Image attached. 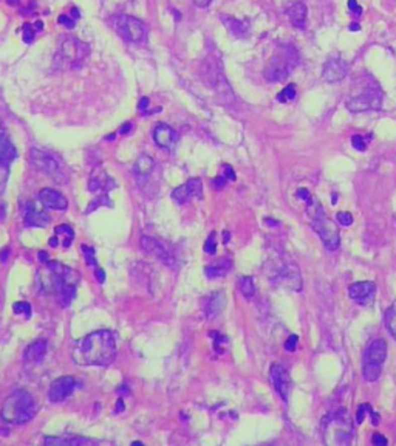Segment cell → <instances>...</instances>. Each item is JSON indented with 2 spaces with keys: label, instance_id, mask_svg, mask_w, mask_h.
Returning a JSON list of instances; mask_svg holds the SVG:
<instances>
[{
  "label": "cell",
  "instance_id": "6125c7cd",
  "mask_svg": "<svg viewBox=\"0 0 396 446\" xmlns=\"http://www.w3.org/2000/svg\"><path fill=\"white\" fill-rule=\"evenodd\" d=\"M331 203H333V205H336V203H338V196H335V194H333V199H331Z\"/></svg>",
  "mask_w": 396,
  "mask_h": 446
},
{
  "label": "cell",
  "instance_id": "5bb4252c",
  "mask_svg": "<svg viewBox=\"0 0 396 446\" xmlns=\"http://www.w3.org/2000/svg\"><path fill=\"white\" fill-rule=\"evenodd\" d=\"M269 379L271 383H273L274 389L277 391V394L280 395V398L283 401H288V397L291 392V378L286 369L282 367L280 364H273L269 369Z\"/></svg>",
  "mask_w": 396,
  "mask_h": 446
},
{
  "label": "cell",
  "instance_id": "4316f807",
  "mask_svg": "<svg viewBox=\"0 0 396 446\" xmlns=\"http://www.w3.org/2000/svg\"><path fill=\"white\" fill-rule=\"evenodd\" d=\"M155 167V161L149 155H141L135 163V175L138 178L149 177Z\"/></svg>",
  "mask_w": 396,
  "mask_h": 446
},
{
  "label": "cell",
  "instance_id": "e0dca14e",
  "mask_svg": "<svg viewBox=\"0 0 396 446\" xmlns=\"http://www.w3.org/2000/svg\"><path fill=\"white\" fill-rule=\"evenodd\" d=\"M348 294H350V297L354 302H358L361 305H367V304L373 302V299H374V294H376V285H374V282H370V281L354 282V284L350 285Z\"/></svg>",
  "mask_w": 396,
  "mask_h": 446
},
{
  "label": "cell",
  "instance_id": "8992f818",
  "mask_svg": "<svg viewBox=\"0 0 396 446\" xmlns=\"http://www.w3.org/2000/svg\"><path fill=\"white\" fill-rule=\"evenodd\" d=\"M387 358V343L384 339H374L371 341L362 358V375L368 383L378 381L382 373V364Z\"/></svg>",
  "mask_w": 396,
  "mask_h": 446
},
{
  "label": "cell",
  "instance_id": "2e32d148",
  "mask_svg": "<svg viewBox=\"0 0 396 446\" xmlns=\"http://www.w3.org/2000/svg\"><path fill=\"white\" fill-rule=\"evenodd\" d=\"M201 190H203V183L200 178H192L189 181H186L184 184L178 186L174 189L172 199L178 205H184L187 202H191L195 197H201Z\"/></svg>",
  "mask_w": 396,
  "mask_h": 446
},
{
  "label": "cell",
  "instance_id": "7a4b0ae2",
  "mask_svg": "<svg viewBox=\"0 0 396 446\" xmlns=\"http://www.w3.org/2000/svg\"><path fill=\"white\" fill-rule=\"evenodd\" d=\"M45 267L47 268L44 274L42 287L56 296V299L59 301L62 307H68L76 297L79 274L74 270L62 265L56 261H48Z\"/></svg>",
  "mask_w": 396,
  "mask_h": 446
},
{
  "label": "cell",
  "instance_id": "603a6c76",
  "mask_svg": "<svg viewBox=\"0 0 396 446\" xmlns=\"http://www.w3.org/2000/svg\"><path fill=\"white\" fill-rule=\"evenodd\" d=\"M24 220H25V225H27V226H39V228H44V226L48 225L50 217L45 214L44 211H40V209L34 208V205L30 203L28 208L25 209V217H24Z\"/></svg>",
  "mask_w": 396,
  "mask_h": 446
},
{
  "label": "cell",
  "instance_id": "db71d44e",
  "mask_svg": "<svg viewBox=\"0 0 396 446\" xmlns=\"http://www.w3.org/2000/svg\"><path fill=\"white\" fill-rule=\"evenodd\" d=\"M7 214V206L5 205H0V219H4Z\"/></svg>",
  "mask_w": 396,
  "mask_h": 446
},
{
  "label": "cell",
  "instance_id": "9a60e30c",
  "mask_svg": "<svg viewBox=\"0 0 396 446\" xmlns=\"http://www.w3.org/2000/svg\"><path fill=\"white\" fill-rule=\"evenodd\" d=\"M87 53L89 47L76 37H67L60 44V56L64 57L65 62H79L84 59V56H87Z\"/></svg>",
  "mask_w": 396,
  "mask_h": 446
},
{
  "label": "cell",
  "instance_id": "5b68a950",
  "mask_svg": "<svg viewBox=\"0 0 396 446\" xmlns=\"http://www.w3.org/2000/svg\"><path fill=\"white\" fill-rule=\"evenodd\" d=\"M296 66H297L296 48L291 45H285V47H280L273 56H271V59L268 60L266 67H265L263 75L268 81L277 82V81L288 78Z\"/></svg>",
  "mask_w": 396,
  "mask_h": 446
},
{
  "label": "cell",
  "instance_id": "11a10c76",
  "mask_svg": "<svg viewBox=\"0 0 396 446\" xmlns=\"http://www.w3.org/2000/svg\"><path fill=\"white\" fill-rule=\"evenodd\" d=\"M350 30H351V31H359V30H361V25L356 24V22H353V24L350 25Z\"/></svg>",
  "mask_w": 396,
  "mask_h": 446
},
{
  "label": "cell",
  "instance_id": "816d5d0a",
  "mask_svg": "<svg viewBox=\"0 0 396 446\" xmlns=\"http://www.w3.org/2000/svg\"><path fill=\"white\" fill-rule=\"evenodd\" d=\"M192 2L197 5V7H200V8H204V7H207L209 5L212 0H192Z\"/></svg>",
  "mask_w": 396,
  "mask_h": 446
},
{
  "label": "cell",
  "instance_id": "b9f144b4",
  "mask_svg": "<svg viewBox=\"0 0 396 446\" xmlns=\"http://www.w3.org/2000/svg\"><path fill=\"white\" fill-rule=\"evenodd\" d=\"M22 34H24V40L27 42V44H30V42H33V39H34V28L27 24L22 28Z\"/></svg>",
  "mask_w": 396,
  "mask_h": 446
},
{
  "label": "cell",
  "instance_id": "f5cc1de1",
  "mask_svg": "<svg viewBox=\"0 0 396 446\" xmlns=\"http://www.w3.org/2000/svg\"><path fill=\"white\" fill-rule=\"evenodd\" d=\"M39 259H40V262L47 264V262H48V254H47V252H42V251H40V252H39Z\"/></svg>",
  "mask_w": 396,
  "mask_h": 446
},
{
  "label": "cell",
  "instance_id": "d6a6232c",
  "mask_svg": "<svg viewBox=\"0 0 396 446\" xmlns=\"http://www.w3.org/2000/svg\"><path fill=\"white\" fill-rule=\"evenodd\" d=\"M296 93H297V90H296L294 84H288V86L277 95V101L279 102H289L296 98Z\"/></svg>",
  "mask_w": 396,
  "mask_h": 446
},
{
  "label": "cell",
  "instance_id": "52a82bcc",
  "mask_svg": "<svg viewBox=\"0 0 396 446\" xmlns=\"http://www.w3.org/2000/svg\"><path fill=\"white\" fill-rule=\"evenodd\" d=\"M324 431L325 435H333L335 443H350L353 435V428L350 424L348 417H345V412L341 409L338 412L330 414L327 418H324Z\"/></svg>",
  "mask_w": 396,
  "mask_h": 446
},
{
  "label": "cell",
  "instance_id": "be15d7a7",
  "mask_svg": "<svg viewBox=\"0 0 396 446\" xmlns=\"http://www.w3.org/2000/svg\"><path fill=\"white\" fill-rule=\"evenodd\" d=\"M8 4H14V0H8Z\"/></svg>",
  "mask_w": 396,
  "mask_h": 446
},
{
  "label": "cell",
  "instance_id": "8fae6325",
  "mask_svg": "<svg viewBox=\"0 0 396 446\" xmlns=\"http://www.w3.org/2000/svg\"><path fill=\"white\" fill-rule=\"evenodd\" d=\"M348 70H350L348 62L336 54V56H331L325 62L324 70H322V78L327 82H339L348 75Z\"/></svg>",
  "mask_w": 396,
  "mask_h": 446
},
{
  "label": "cell",
  "instance_id": "680465c9",
  "mask_svg": "<svg viewBox=\"0 0 396 446\" xmlns=\"http://www.w3.org/2000/svg\"><path fill=\"white\" fill-rule=\"evenodd\" d=\"M122 408H124V405H122V400L119 398L118 405H116V412H121V411H122Z\"/></svg>",
  "mask_w": 396,
  "mask_h": 446
},
{
  "label": "cell",
  "instance_id": "d590c367",
  "mask_svg": "<svg viewBox=\"0 0 396 446\" xmlns=\"http://www.w3.org/2000/svg\"><path fill=\"white\" fill-rule=\"evenodd\" d=\"M13 308H14V313L16 314H22L24 313L27 320L31 316V305L28 302H16L13 305Z\"/></svg>",
  "mask_w": 396,
  "mask_h": 446
},
{
  "label": "cell",
  "instance_id": "91938a15",
  "mask_svg": "<svg viewBox=\"0 0 396 446\" xmlns=\"http://www.w3.org/2000/svg\"><path fill=\"white\" fill-rule=\"evenodd\" d=\"M71 16H73V19H77V17H79V11H77V8H73V10H71Z\"/></svg>",
  "mask_w": 396,
  "mask_h": 446
},
{
  "label": "cell",
  "instance_id": "6f0895ef",
  "mask_svg": "<svg viewBox=\"0 0 396 446\" xmlns=\"http://www.w3.org/2000/svg\"><path fill=\"white\" fill-rule=\"evenodd\" d=\"M5 137H7V134H5V129H4L2 122H0V140H4Z\"/></svg>",
  "mask_w": 396,
  "mask_h": 446
},
{
  "label": "cell",
  "instance_id": "ba28073f",
  "mask_svg": "<svg viewBox=\"0 0 396 446\" xmlns=\"http://www.w3.org/2000/svg\"><path fill=\"white\" fill-rule=\"evenodd\" d=\"M30 161L36 169L45 172L47 175H50L53 178L65 175L64 174V164H62V161L56 155H53L51 152L40 151V149L34 147L30 151Z\"/></svg>",
  "mask_w": 396,
  "mask_h": 446
},
{
  "label": "cell",
  "instance_id": "9c48e42d",
  "mask_svg": "<svg viewBox=\"0 0 396 446\" xmlns=\"http://www.w3.org/2000/svg\"><path fill=\"white\" fill-rule=\"evenodd\" d=\"M382 104V93L378 87H370L364 93L353 96L347 101V109L351 113H362L368 110H379Z\"/></svg>",
  "mask_w": 396,
  "mask_h": 446
},
{
  "label": "cell",
  "instance_id": "30bf717a",
  "mask_svg": "<svg viewBox=\"0 0 396 446\" xmlns=\"http://www.w3.org/2000/svg\"><path fill=\"white\" fill-rule=\"evenodd\" d=\"M116 31L130 42H141L145 37V25L132 16H119L116 19Z\"/></svg>",
  "mask_w": 396,
  "mask_h": 446
},
{
  "label": "cell",
  "instance_id": "e575fe53",
  "mask_svg": "<svg viewBox=\"0 0 396 446\" xmlns=\"http://www.w3.org/2000/svg\"><path fill=\"white\" fill-rule=\"evenodd\" d=\"M8 166L10 164H2V163H0V194H2L4 190H5L7 183H8V175H10Z\"/></svg>",
  "mask_w": 396,
  "mask_h": 446
},
{
  "label": "cell",
  "instance_id": "d4e9b609",
  "mask_svg": "<svg viewBox=\"0 0 396 446\" xmlns=\"http://www.w3.org/2000/svg\"><path fill=\"white\" fill-rule=\"evenodd\" d=\"M224 304H226L224 293L223 291L214 293L209 297V299H207V304H206V316L207 317H215L217 314L221 313V310L224 308Z\"/></svg>",
  "mask_w": 396,
  "mask_h": 446
},
{
  "label": "cell",
  "instance_id": "7bdbcfd3",
  "mask_svg": "<svg viewBox=\"0 0 396 446\" xmlns=\"http://www.w3.org/2000/svg\"><path fill=\"white\" fill-rule=\"evenodd\" d=\"M358 409H359V411H358V414H356V421L361 424V423L364 421V417H365V414L371 411V406H370V405H361Z\"/></svg>",
  "mask_w": 396,
  "mask_h": 446
},
{
  "label": "cell",
  "instance_id": "6da1fadb",
  "mask_svg": "<svg viewBox=\"0 0 396 446\" xmlns=\"http://www.w3.org/2000/svg\"><path fill=\"white\" fill-rule=\"evenodd\" d=\"M116 341L112 332L98 330L77 339L73 347V361L77 366L106 367L116 356Z\"/></svg>",
  "mask_w": 396,
  "mask_h": 446
},
{
  "label": "cell",
  "instance_id": "74e56055",
  "mask_svg": "<svg viewBox=\"0 0 396 446\" xmlns=\"http://www.w3.org/2000/svg\"><path fill=\"white\" fill-rule=\"evenodd\" d=\"M81 249H82V252H84V256H86L87 265L89 267H95L96 265V259H95V251H93V248H90L87 245H82Z\"/></svg>",
  "mask_w": 396,
  "mask_h": 446
},
{
  "label": "cell",
  "instance_id": "7dc6e473",
  "mask_svg": "<svg viewBox=\"0 0 396 446\" xmlns=\"http://www.w3.org/2000/svg\"><path fill=\"white\" fill-rule=\"evenodd\" d=\"M223 169H224V177H226L227 180H235V174H234V171H232V167H231V166L224 164Z\"/></svg>",
  "mask_w": 396,
  "mask_h": 446
},
{
  "label": "cell",
  "instance_id": "836d02e7",
  "mask_svg": "<svg viewBox=\"0 0 396 446\" xmlns=\"http://www.w3.org/2000/svg\"><path fill=\"white\" fill-rule=\"evenodd\" d=\"M112 206V202L109 200V197L107 196H98L96 199H93V202L89 205V208H87V212H92V211H95V209H98L99 206Z\"/></svg>",
  "mask_w": 396,
  "mask_h": 446
},
{
  "label": "cell",
  "instance_id": "f35d334b",
  "mask_svg": "<svg viewBox=\"0 0 396 446\" xmlns=\"http://www.w3.org/2000/svg\"><path fill=\"white\" fill-rule=\"evenodd\" d=\"M336 220H338V223H341L342 226H351V225H353V216L350 214L348 211H341V212H338Z\"/></svg>",
  "mask_w": 396,
  "mask_h": 446
},
{
  "label": "cell",
  "instance_id": "1f68e13d",
  "mask_svg": "<svg viewBox=\"0 0 396 446\" xmlns=\"http://www.w3.org/2000/svg\"><path fill=\"white\" fill-rule=\"evenodd\" d=\"M385 326L390 335L396 339V304H391L385 311Z\"/></svg>",
  "mask_w": 396,
  "mask_h": 446
},
{
  "label": "cell",
  "instance_id": "7402d4cb",
  "mask_svg": "<svg viewBox=\"0 0 396 446\" xmlns=\"http://www.w3.org/2000/svg\"><path fill=\"white\" fill-rule=\"evenodd\" d=\"M306 13H308V10H306L305 4H302V2H296L286 10V16L289 19L291 25H293L294 28H300V30L305 27Z\"/></svg>",
  "mask_w": 396,
  "mask_h": 446
},
{
  "label": "cell",
  "instance_id": "f6af8a7d",
  "mask_svg": "<svg viewBox=\"0 0 396 446\" xmlns=\"http://www.w3.org/2000/svg\"><path fill=\"white\" fill-rule=\"evenodd\" d=\"M59 24H64V27H67V28H73L74 27V19L67 17V16H60L59 17Z\"/></svg>",
  "mask_w": 396,
  "mask_h": 446
},
{
  "label": "cell",
  "instance_id": "484cf974",
  "mask_svg": "<svg viewBox=\"0 0 396 446\" xmlns=\"http://www.w3.org/2000/svg\"><path fill=\"white\" fill-rule=\"evenodd\" d=\"M44 441L47 444H68V446H82V444H93L95 440L77 437V435H68V437H45Z\"/></svg>",
  "mask_w": 396,
  "mask_h": 446
},
{
  "label": "cell",
  "instance_id": "d6986e66",
  "mask_svg": "<svg viewBox=\"0 0 396 446\" xmlns=\"http://www.w3.org/2000/svg\"><path fill=\"white\" fill-rule=\"evenodd\" d=\"M37 199L40 200V203L45 205L47 208H51V209H56V211H64V209L68 208L67 199L60 193H57V190L50 189V187L40 189L39 194H37Z\"/></svg>",
  "mask_w": 396,
  "mask_h": 446
},
{
  "label": "cell",
  "instance_id": "bcb514c9",
  "mask_svg": "<svg viewBox=\"0 0 396 446\" xmlns=\"http://www.w3.org/2000/svg\"><path fill=\"white\" fill-rule=\"evenodd\" d=\"M373 444H378V446H384V444H387L388 441H387V438L385 437H382L381 434H374L373 435Z\"/></svg>",
  "mask_w": 396,
  "mask_h": 446
},
{
  "label": "cell",
  "instance_id": "f546056e",
  "mask_svg": "<svg viewBox=\"0 0 396 446\" xmlns=\"http://www.w3.org/2000/svg\"><path fill=\"white\" fill-rule=\"evenodd\" d=\"M239 288L246 299H253L256 296V284L251 276H242L239 279Z\"/></svg>",
  "mask_w": 396,
  "mask_h": 446
},
{
  "label": "cell",
  "instance_id": "f1b7e54d",
  "mask_svg": "<svg viewBox=\"0 0 396 446\" xmlns=\"http://www.w3.org/2000/svg\"><path fill=\"white\" fill-rule=\"evenodd\" d=\"M16 149L10 143V140L5 137L4 140H0V163L2 164H10L16 158Z\"/></svg>",
  "mask_w": 396,
  "mask_h": 446
},
{
  "label": "cell",
  "instance_id": "8d00e7d4",
  "mask_svg": "<svg viewBox=\"0 0 396 446\" xmlns=\"http://www.w3.org/2000/svg\"><path fill=\"white\" fill-rule=\"evenodd\" d=\"M351 144L359 152H365V149H367V141H365V138L362 135H353L351 137Z\"/></svg>",
  "mask_w": 396,
  "mask_h": 446
},
{
  "label": "cell",
  "instance_id": "7c38bea8",
  "mask_svg": "<svg viewBox=\"0 0 396 446\" xmlns=\"http://www.w3.org/2000/svg\"><path fill=\"white\" fill-rule=\"evenodd\" d=\"M141 246L142 249L150 254V256L156 258L158 261H161L163 264L169 265V267H175V259L171 254V251L166 248L158 239L149 237V236H142L141 237Z\"/></svg>",
  "mask_w": 396,
  "mask_h": 446
},
{
  "label": "cell",
  "instance_id": "4dcf8cb0",
  "mask_svg": "<svg viewBox=\"0 0 396 446\" xmlns=\"http://www.w3.org/2000/svg\"><path fill=\"white\" fill-rule=\"evenodd\" d=\"M54 234H56V237H62V239H64V240H62V246H64V248H68L71 245L73 239H74V231L68 225H60V226H57L56 231H54Z\"/></svg>",
  "mask_w": 396,
  "mask_h": 446
},
{
  "label": "cell",
  "instance_id": "60d3db41",
  "mask_svg": "<svg viewBox=\"0 0 396 446\" xmlns=\"http://www.w3.org/2000/svg\"><path fill=\"white\" fill-rule=\"evenodd\" d=\"M297 341H299L297 335H291V336L286 339V341H285V350H288V352H294L296 347H297Z\"/></svg>",
  "mask_w": 396,
  "mask_h": 446
},
{
  "label": "cell",
  "instance_id": "44dd1931",
  "mask_svg": "<svg viewBox=\"0 0 396 446\" xmlns=\"http://www.w3.org/2000/svg\"><path fill=\"white\" fill-rule=\"evenodd\" d=\"M47 353V341L44 339H37V341L31 343L24 353V359L27 364H39L44 359Z\"/></svg>",
  "mask_w": 396,
  "mask_h": 446
},
{
  "label": "cell",
  "instance_id": "681fc988",
  "mask_svg": "<svg viewBox=\"0 0 396 446\" xmlns=\"http://www.w3.org/2000/svg\"><path fill=\"white\" fill-rule=\"evenodd\" d=\"M95 274H96V278H98L99 284H104V281H106V273H104V271H102L101 268H98Z\"/></svg>",
  "mask_w": 396,
  "mask_h": 446
},
{
  "label": "cell",
  "instance_id": "f907efd6",
  "mask_svg": "<svg viewBox=\"0 0 396 446\" xmlns=\"http://www.w3.org/2000/svg\"><path fill=\"white\" fill-rule=\"evenodd\" d=\"M147 105H149V98H141V101L138 104V109L139 110H145V109H147Z\"/></svg>",
  "mask_w": 396,
  "mask_h": 446
},
{
  "label": "cell",
  "instance_id": "83f0119b",
  "mask_svg": "<svg viewBox=\"0 0 396 446\" xmlns=\"http://www.w3.org/2000/svg\"><path fill=\"white\" fill-rule=\"evenodd\" d=\"M221 20L226 24V28L237 37L245 36V33L248 31V24L242 22L240 19H235V17H231V16H221Z\"/></svg>",
  "mask_w": 396,
  "mask_h": 446
},
{
  "label": "cell",
  "instance_id": "3957f363",
  "mask_svg": "<svg viewBox=\"0 0 396 446\" xmlns=\"http://www.w3.org/2000/svg\"><path fill=\"white\" fill-rule=\"evenodd\" d=\"M306 203H308L306 214L309 217L311 228L316 231V234L319 236V239L322 240V243L325 245V248L328 251H336L341 245L338 226L324 212V208L318 199L309 197V200Z\"/></svg>",
  "mask_w": 396,
  "mask_h": 446
},
{
  "label": "cell",
  "instance_id": "ab89813d",
  "mask_svg": "<svg viewBox=\"0 0 396 446\" xmlns=\"http://www.w3.org/2000/svg\"><path fill=\"white\" fill-rule=\"evenodd\" d=\"M204 251L207 254H214L217 251V242H215V232H212V234L206 239L204 242Z\"/></svg>",
  "mask_w": 396,
  "mask_h": 446
},
{
  "label": "cell",
  "instance_id": "ee69618b",
  "mask_svg": "<svg viewBox=\"0 0 396 446\" xmlns=\"http://www.w3.org/2000/svg\"><path fill=\"white\" fill-rule=\"evenodd\" d=\"M348 10L354 16H361L362 14V8H361V5L356 2V0H348Z\"/></svg>",
  "mask_w": 396,
  "mask_h": 446
},
{
  "label": "cell",
  "instance_id": "9f6ffc18",
  "mask_svg": "<svg viewBox=\"0 0 396 446\" xmlns=\"http://www.w3.org/2000/svg\"><path fill=\"white\" fill-rule=\"evenodd\" d=\"M130 129H132V124H129V122H127V124H126V125H124V127H122V129H121V134H127V132H129Z\"/></svg>",
  "mask_w": 396,
  "mask_h": 446
},
{
  "label": "cell",
  "instance_id": "cb8c5ba5",
  "mask_svg": "<svg viewBox=\"0 0 396 446\" xmlns=\"http://www.w3.org/2000/svg\"><path fill=\"white\" fill-rule=\"evenodd\" d=\"M231 268H232V261L224 258V259H220V261L211 264V265H207L204 268V273H206L207 278L217 279V278H223V276H226Z\"/></svg>",
  "mask_w": 396,
  "mask_h": 446
},
{
  "label": "cell",
  "instance_id": "94428289",
  "mask_svg": "<svg viewBox=\"0 0 396 446\" xmlns=\"http://www.w3.org/2000/svg\"><path fill=\"white\" fill-rule=\"evenodd\" d=\"M42 28H44L42 22H36V24H34V30H37V31H39V30H42Z\"/></svg>",
  "mask_w": 396,
  "mask_h": 446
},
{
  "label": "cell",
  "instance_id": "4fadbf2b",
  "mask_svg": "<svg viewBox=\"0 0 396 446\" xmlns=\"http://www.w3.org/2000/svg\"><path fill=\"white\" fill-rule=\"evenodd\" d=\"M74 388H76V379L73 376H60L51 383L48 391V398L51 403H62L73 394Z\"/></svg>",
  "mask_w": 396,
  "mask_h": 446
},
{
  "label": "cell",
  "instance_id": "c3c4849f",
  "mask_svg": "<svg viewBox=\"0 0 396 446\" xmlns=\"http://www.w3.org/2000/svg\"><path fill=\"white\" fill-rule=\"evenodd\" d=\"M296 196H297L299 199L305 200V202H308V200H309V197H311V196H309V193H308V190H305V189H299Z\"/></svg>",
  "mask_w": 396,
  "mask_h": 446
},
{
  "label": "cell",
  "instance_id": "277c9868",
  "mask_svg": "<svg viewBox=\"0 0 396 446\" xmlns=\"http://www.w3.org/2000/svg\"><path fill=\"white\" fill-rule=\"evenodd\" d=\"M36 412L37 406L31 394L19 389L7 397L2 409H0V417L10 424H24L30 421L36 415Z\"/></svg>",
  "mask_w": 396,
  "mask_h": 446
},
{
  "label": "cell",
  "instance_id": "ffe728a7",
  "mask_svg": "<svg viewBox=\"0 0 396 446\" xmlns=\"http://www.w3.org/2000/svg\"><path fill=\"white\" fill-rule=\"evenodd\" d=\"M175 138H177L175 131L172 129L171 125H168V124L160 122L155 127V129H153V141L156 143V146H160L163 149L171 147L172 143L175 141Z\"/></svg>",
  "mask_w": 396,
  "mask_h": 446
},
{
  "label": "cell",
  "instance_id": "ac0fdd59",
  "mask_svg": "<svg viewBox=\"0 0 396 446\" xmlns=\"http://www.w3.org/2000/svg\"><path fill=\"white\" fill-rule=\"evenodd\" d=\"M115 186H116V183L107 175V172H104L102 169H96V171H93L90 181H89V189L93 194H98V196H107L109 190L115 189Z\"/></svg>",
  "mask_w": 396,
  "mask_h": 446
}]
</instances>
